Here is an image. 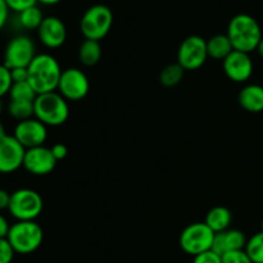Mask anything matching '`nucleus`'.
I'll use <instances>...</instances> for the list:
<instances>
[{
  "label": "nucleus",
  "mask_w": 263,
  "mask_h": 263,
  "mask_svg": "<svg viewBox=\"0 0 263 263\" xmlns=\"http://www.w3.org/2000/svg\"><path fill=\"white\" fill-rule=\"evenodd\" d=\"M28 69V82L36 94H46L58 90L62 72L59 62L48 53H41L33 58Z\"/></svg>",
  "instance_id": "nucleus-1"
},
{
  "label": "nucleus",
  "mask_w": 263,
  "mask_h": 263,
  "mask_svg": "<svg viewBox=\"0 0 263 263\" xmlns=\"http://www.w3.org/2000/svg\"><path fill=\"white\" fill-rule=\"evenodd\" d=\"M226 35L230 39L234 50L247 54L257 50L263 37L261 26L256 18L246 13H240L231 18Z\"/></svg>",
  "instance_id": "nucleus-2"
},
{
  "label": "nucleus",
  "mask_w": 263,
  "mask_h": 263,
  "mask_svg": "<svg viewBox=\"0 0 263 263\" xmlns=\"http://www.w3.org/2000/svg\"><path fill=\"white\" fill-rule=\"evenodd\" d=\"M33 112V117L43 122L46 127H57L68 120L69 105L58 91L46 92L36 97Z\"/></svg>",
  "instance_id": "nucleus-3"
},
{
  "label": "nucleus",
  "mask_w": 263,
  "mask_h": 263,
  "mask_svg": "<svg viewBox=\"0 0 263 263\" xmlns=\"http://www.w3.org/2000/svg\"><path fill=\"white\" fill-rule=\"evenodd\" d=\"M7 239L15 253L30 254L41 247L44 231L36 221H17L10 225Z\"/></svg>",
  "instance_id": "nucleus-4"
},
{
  "label": "nucleus",
  "mask_w": 263,
  "mask_h": 263,
  "mask_svg": "<svg viewBox=\"0 0 263 263\" xmlns=\"http://www.w3.org/2000/svg\"><path fill=\"white\" fill-rule=\"evenodd\" d=\"M113 25V13L104 4H95L82 14L80 30L86 40L100 41L109 33Z\"/></svg>",
  "instance_id": "nucleus-5"
},
{
  "label": "nucleus",
  "mask_w": 263,
  "mask_h": 263,
  "mask_svg": "<svg viewBox=\"0 0 263 263\" xmlns=\"http://www.w3.org/2000/svg\"><path fill=\"white\" fill-rule=\"evenodd\" d=\"M43 208V198L35 190L23 187L10 194L8 211L17 221H35L41 215Z\"/></svg>",
  "instance_id": "nucleus-6"
},
{
  "label": "nucleus",
  "mask_w": 263,
  "mask_h": 263,
  "mask_svg": "<svg viewBox=\"0 0 263 263\" xmlns=\"http://www.w3.org/2000/svg\"><path fill=\"white\" fill-rule=\"evenodd\" d=\"M215 235L205 222L190 223L180 235V248L193 257L199 256L204 252L212 251Z\"/></svg>",
  "instance_id": "nucleus-7"
},
{
  "label": "nucleus",
  "mask_w": 263,
  "mask_h": 263,
  "mask_svg": "<svg viewBox=\"0 0 263 263\" xmlns=\"http://www.w3.org/2000/svg\"><path fill=\"white\" fill-rule=\"evenodd\" d=\"M208 58L207 40L198 35L185 39L177 50V63L185 71H195L204 66Z\"/></svg>",
  "instance_id": "nucleus-8"
},
{
  "label": "nucleus",
  "mask_w": 263,
  "mask_h": 263,
  "mask_svg": "<svg viewBox=\"0 0 263 263\" xmlns=\"http://www.w3.org/2000/svg\"><path fill=\"white\" fill-rule=\"evenodd\" d=\"M36 55V46L32 39L26 35H18L8 43L3 64L9 69L18 67L27 68Z\"/></svg>",
  "instance_id": "nucleus-9"
},
{
  "label": "nucleus",
  "mask_w": 263,
  "mask_h": 263,
  "mask_svg": "<svg viewBox=\"0 0 263 263\" xmlns=\"http://www.w3.org/2000/svg\"><path fill=\"white\" fill-rule=\"evenodd\" d=\"M57 91L67 102H79L90 91V81L80 68H67L62 72Z\"/></svg>",
  "instance_id": "nucleus-10"
},
{
  "label": "nucleus",
  "mask_w": 263,
  "mask_h": 263,
  "mask_svg": "<svg viewBox=\"0 0 263 263\" xmlns=\"http://www.w3.org/2000/svg\"><path fill=\"white\" fill-rule=\"evenodd\" d=\"M26 149L13 135L0 139V174H13L23 167Z\"/></svg>",
  "instance_id": "nucleus-11"
},
{
  "label": "nucleus",
  "mask_w": 263,
  "mask_h": 263,
  "mask_svg": "<svg viewBox=\"0 0 263 263\" xmlns=\"http://www.w3.org/2000/svg\"><path fill=\"white\" fill-rule=\"evenodd\" d=\"M57 159L54 158L50 148L45 145L36 146V148L26 149L25 159H23V168L35 176H46L51 174L57 166Z\"/></svg>",
  "instance_id": "nucleus-12"
},
{
  "label": "nucleus",
  "mask_w": 263,
  "mask_h": 263,
  "mask_svg": "<svg viewBox=\"0 0 263 263\" xmlns=\"http://www.w3.org/2000/svg\"><path fill=\"white\" fill-rule=\"evenodd\" d=\"M13 136L22 144L25 149L36 148L45 144L48 139V127L32 117L18 122L14 127Z\"/></svg>",
  "instance_id": "nucleus-13"
},
{
  "label": "nucleus",
  "mask_w": 263,
  "mask_h": 263,
  "mask_svg": "<svg viewBox=\"0 0 263 263\" xmlns=\"http://www.w3.org/2000/svg\"><path fill=\"white\" fill-rule=\"evenodd\" d=\"M41 44L48 49H58L66 43L67 28L63 21L54 15L44 18L37 30Z\"/></svg>",
  "instance_id": "nucleus-14"
},
{
  "label": "nucleus",
  "mask_w": 263,
  "mask_h": 263,
  "mask_svg": "<svg viewBox=\"0 0 263 263\" xmlns=\"http://www.w3.org/2000/svg\"><path fill=\"white\" fill-rule=\"evenodd\" d=\"M223 71L231 81L241 84L248 81L253 74V62L249 54L234 50L223 61Z\"/></svg>",
  "instance_id": "nucleus-15"
},
{
  "label": "nucleus",
  "mask_w": 263,
  "mask_h": 263,
  "mask_svg": "<svg viewBox=\"0 0 263 263\" xmlns=\"http://www.w3.org/2000/svg\"><path fill=\"white\" fill-rule=\"evenodd\" d=\"M247 241L248 240L243 231L236 230V229H228V230L216 234L212 251L220 256H223L229 252L246 249Z\"/></svg>",
  "instance_id": "nucleus-16"
},
{
  "label": "nucleus",
  "mask_w": 263,
  "mask_h": 263,
  "mask_svg": "<svg viewBox=\"0 0 263 263\" xmlns=\"http://www.w3.org/2000/svg\"><path fill=\"white\" fill-rule=\"evenodd\" d=\"M239 104L247 112H263V86L256 84L244 86L239 92Z\"/></svg>",
  "instance_id": "nucleus-17"
},
{
  "label": "nucleus",
  "mask_w": 263,
  "mask_h": 263,
  "mask_svg": "<svg viewBox=\"0 0 263 263\" xmlns=\"http://www.w3.org/2000/svg\"><path fill=\"white\" fill-rule=\"evenodd\" d=\"M204 222L207 223V226L213 233L217 234L230 229L231 222H233V215H231L229 208L217 205L207 213Z\"/></svg>",
  "instance_id": "nucleus-18"
},
{
  "label": "nucleus",
  "mask_w": 263,
  "mask_h": 263,
  "mask_svg": "<svg viewBox=\"0 0 263 263\" xmlns=\"http://www.w3.org/2000/svg\"><path fill=\"white\" fill-rule=\"evenodd\" d=\"M207 51L210 58L223 62L233 53L234 48L226 33L225 35L218 33V35L212 36L210 40H207Z\"/></svg>",
  "instance_id": "nucleus-19"
},
{
  "label": "nucleus",
  "mask_w": 263,
  "mask_h": 263,
  "mask_svg": "<svg viewBox=\"0 0 263 263\" xmlns=\"http://www.w3.org/2000/svg\"><path fill=\"white\" fill-rule=\"evenodd\" d=\"M102 58V45L99 41L86 40L80 45L79 48V59L84 66L92 67L99 63Z\"/></svg>",
  "instance_id": "nucleus-20"
},
{
  "label": "nucleus",
  "mask_w": 263,
  "mask_h": 263,
  "mask_svg": "<svg viewBox=\"0 0 263 263\" xmlns=\"http://www.w3.org/2000/svg\"><path fill=\"white\" fill-rule=\"evenodd\" d=\"M44 18L45 17L43 14V10L37 5H35V7L28 8L18 14V23L25 30H39Z\"/></svg>",
  "instance_id": "nucleus-21"
},
{
  "label": "nucleus",
  "mask_w": 263,
  "mask_h": 263,
  "mask_svg": "<svg viewBox=\"0 0 263 263\" xmlns=\"http://www.w3.org/2000/svg\"><path fill=\"white\" fill-rule=\"evenodd\" d=\"M8 113L10 117L21 121L32 118L35 112H33V102H22V100H10L8 104Z\"/></svg>",
  "instance_id": "nucleus-22"
},
{
  "label": "nucleus",
  "mask_w": 263,
  "mask_h": 263,
  "mask_svg": "<svg viewBox=\"0 0 263 263\" xmlns=\"http://www.w3.org/2000/svg\"><path fill=\"white\" fill-rule=\"evenodd\" d=\"M184 72L185 69L179 63L168 64V66L162 69L161 74H159V81L163 86L174 87L181 82L182 77H184Z\"/></svg>",
  "instance_id": "nucleus-23"
},
{
  "label": "nucleus",
  "mask_w": 263,
  "mask_h": 263,
  "mask_svg": "<svg viewBox=\"0 0 263 263\" xmlns=\"http://www.w3.org/2000/svg\"><path fill=\"white\" fill-rule=\"evenodd\" d=\"M8 95H9L10 100H22V102H35L36 97H37L28 81L14 82Z\"/></svg>",
  "instance_id": "nucleus-24"
},
{
  "label": "nucleus",
  "mask_w": 263,
  "mask_h": 263,
  "mask_svg": "<svg viewBox=\"0 0 263 263\" xmlns=\"http://www.w3.org/2000/svg\"><path fill=\"white\" fill-rule=\"evenodd\" d=\"M246 252L253 263H263V233L254 234L248 239L246 246Z\"/></svg>",
  "instance_id": "nucleus-25"
},
{
  "label": "nucleus",
  "mask_w": 263,
  "mask_h": 263,
  "mask_svg": "<svg viewBox=\"0 0 263 263\" xmlns=\"http://www.w3.org/2000/svg\"><path fill=\"white\" fill-rule=\"evenodd\" d=\"M12 85L13 81L12 76H10V69L4 64H0V98L9 94Z\"/></svg>",
  "instance_id": "nucleus-26"
},
{
  "label": "nucleus",
  "mask_w": 263,
  "mask_h": 263,
  "mask_svg": "<svg viewBox=\"0 0 263 263\" xmlns=\"http://www.w3.org/2000/svg\"><path fill=\"white\" fill-rule=\"evenodd\" d=\"M221 257H222V263H253L248 254H247L246 249L229 252V253L223 254Z\"/></svg>",
  "instance_id": "nucleus-27"
},
{
  "label": "nucleus",
  "mask_w": 263,
  "mask_h": 263,
  "mask_svg": "<svg viewBox=\"0 0 263 263\" xmlns=\"http://www.w3.org/2000/svg\"><path fill=\"white\" fill-rule=\"evenodd\" d=\"M4 2L7 7L9 8V10H13L18 14L23 10L28 9V8L37 5V0H4Z\"/></svg>",
  "instance_id": "nucleus-28"
},
{
  "label": "nucleus",
  "mask_w": 263,
  "mask_h": 263,
  "mask_svg": "<svg viewBox=\"0 0 263 263\" xmlns=\"http://www.w3.org/2000/svg\"><path fill=\"white\" fill-rule=\"evenodd\" d=\"M14 254V249L12 248L8 239H0V263H12Z\"/></svg>",
  "instance_id": "nucleus-29"
},
{
  "label": "nucleus",
  "mask_w": 263,
  "mask_h": 263,
  "mask_svg": "<svg viewBox=\"0 0 263 263\" xmlns=\"http://www.w3.org/2000/svg\"><path fill=\"white\" fill-rule=\"evenodd\" d=\"M193 263H222V257L216 252L208 251L199 254V256H195Z\"/></svg>",
  "instance_id": "nucleus-30"
},
{
  "label": "nucleus",
  "mask_w": 263,
  "mask_h": 263,
  "mask_svg": "<svg viewBox=\"0 0 263 263\" xmlns=\"http://www.w3.org/2000/svg\"><path fill=\"white\" fill-rule=\"evenodd\" d=\"M10 76H12L13 84H14V82L28 81V69L23 68V67L12 68L10 69Z\"/></svg>",
  "instance_id": "nucleus-31"
},
{
  "label": "nucleus",
  "mask_w": 263,
  "mask_h": 263,
  "mask_svg": "<svg viewBox=\"0 0 263 263\" xmlns=\"http://www.w3.org/2000/svg\"><path fill=\"white\" fill-rule=\"evenodd\" d=\"M50 149H51V153H53L54 158H55L57 161H62V159L66 158L67 154H68V148H67V146L62 143L54 144Z\"/></svg>",
  "instance_id": "nucleus-32"
},
{
  "label": "nucleus",
  "mask_w": 263,
  "mask_h": 263,
  "mask_svg": "<svg viewBox=\"0 0 263 263\" xmlns=\"http://www.w3.org/2000/svg\"><path fill=\"white\" fill-rule=\"evenodd\" d=\"M9 18V8L7 7L4 0H0V31L5 27Z\"/></svg>",
  "instance_id": "nucleus-33"
},
{
  "label": "nucleus",
  "mask_w": 263,
  "mask_h": 263,
  "mask_svg": "<svg viewBox=\"0 0 263 263\" xmlns=\"http://www.w3.org/2000/svg\"><path fill=\"white\" fill-rule=\"evenodd\" d=\"M10 230V225L8 222L7 218L4 217L3 215H0V239H5L9 234Z\"/></svg>",
  "instance_id": "nucleus-34"
},
{
  "label": "nucleus",
  "mask_w": 263,
  "mask_h": 263,
  "mask_svg": "<svg viewBox=\"0 0 263 263\" xmlns=\"http://www.w3.org/2000/svg\"><path fill=\"white\" fill-rule=\"evenodd\" d=\"M10 203V194L4 189H0V211L8 210Z\"/></svg>",
  "instance_id": "nucleus-35"
},
{
  "label": "nucleus",
  "mask_w": 263,
  "mask_h": 263,
  "mask_svg": "<svg viewBox=\"0 0 263 263\" xmlns=\"http://www.w3.org/2000/svg\"><path fill=\"white\" fill-rule=\"evenodd\" d=\"M61 2L62 0H37V3H41L44 5H55Z\"/></svg>",
  "instance_id": "nucleus-36"
},
{
  "label": "nucleus",
  "mask_w": 263,
  "mask_h": 263,
  "mask_svg": "<svg viewBox=\"0 0 263 263\" xmlns=\"http://www.w3.org/2000/svg\"><path fill=\"white\" fill-rule=\"evenodd\" d=\"M257 51H258V54L261 55V58H263V37L261 40V43L258 44V48H257Z\"/></svg>",
  "instance_id": "nucleus-37"
},
{
  "label": "nucleus",
  "mask_w": 263,
  "mask_h": 263,
  "mask_svg": "<svg viewBox=\"0 0 263 263\" xmlns=\"http://www.w3.org/2000/svg\"><path fill=\"white\" fill-rule=\"evenodd\" d=\"M7 134H5V128H4V125L2 123V121H0V139L3 138V136H5Z\"/></svg>",
  "instance_id": "nucleus-38"
},
{
  "label": "nucleus",
  "mask_w": 263,
  "mask_h": 263,
  "mask_svg": "<svg viewBox=\"0 0 263 263\" xmlns=\"http://www.w3.org/2000/svg\"><path fill=\"white\" fill-rule=\"evenodd\" d=\"M3 109H4V103H3V98H0V115H2Z\"/></svg>",
  "instance_id": "nucleus-39"
},
{
  "label": "nucleus",
  "mask_w": 263,
  "mask_h": 263,
  "mask_svg": "<svg viewBox=\"0 0 263 263\" xmlns=\"http://www.w3.org/2000/svg\"><path fill=\"white\" fill-rule=\"evenodd\" d=\"M261 231L263 233V220H262V223H261Z\"/></svg>",
  "instance_id": "nucleus-40"
}]
</instances>
